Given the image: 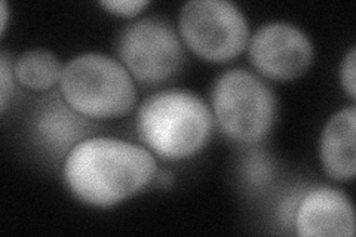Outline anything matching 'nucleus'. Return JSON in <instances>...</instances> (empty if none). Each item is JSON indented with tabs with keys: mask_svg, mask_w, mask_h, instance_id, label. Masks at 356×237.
Here are the masks:
<instances>
[{
	"mask_svg": "<svg viewBox=\"0 0 356 237\" xmlns=\"http://www.w3.org/2000/svg\"><path fill=\"white\" fill-rule=\"evenodd\" d=\"M158 174L153 153L144 145L111 137H88L67 154L64 181L81 202L110 208L146 188Z\"/></svg>",
	"mask_w": 356,
	"mask_h": 237,
	"instance_id": "obj_1",
	"label": "nucleus"
},
{
	"mask_svg": "<svg viewBox=\"0 0 356 237\" xmlns=\"http://www.w3.org/2000/svg\"><path fill=\"white\" fill-rule=\"evenodd\" d=\"M213 111L186 89H163L146 98L137 111L136 129L143 145L163 161H183L207 145Z\"/></svg>",
	"mask_w": 356,
	"mask_h": 237,
	"instance_id": "obj_2",
	"label": "nucleus"
},
{
	"mask_svg": "<svg viewBox=\"0 0 356 237\" xmlns=\"http://www.w3.org/2000/svg\"><path fill=\"white\" fill-rule=\"evenodd\" d=\"M60 94L88 119L127 116L137 104V88L127 67L102 52H85L64 65Z\"/></svg>",
	"mask_w": 356,
	"mask_h": 237,
	"instance_id": "obj_3",
	"label": "nucleus"
},
{
	"mask_svg": "<svg viewBox=\"0 0 356 237\" xmlns=\"http://www.w3.org/2000/svg\"><path fill=\"white\" fill-rule=\"evenodd\" d=\"M221 131L243 144H257L270 132L277 111L275 92L261 77L243 69L222 73L211 92Z\"/></svg>",
	"mask_w": 356,
	"mask_h": 237,
	"instance_id": "obj_4",
	"label": "nucleus"
},
{
	"mask_svg": "<svg viewBox=\"0 0 356 237\" xmlns=\"http://www.w3.org/2000/svg\"><path fill=\"white\" fill-rule=\"evenodd\" d=\"M178 30L186 47L209 63H227L250 42V26L229 0H191L183 5Z\"/></svg>",
	"mask_w": 356,
	"mask_h": 237,
	"instance_id": "obj_5",
	"label": "nucleus"
},
{
	"mask_svg": "<svg viewBox=\"0 0 356 237\" xmlns=\"http://www.w3.org/2000/svg\"><path fill=\"white\" fill-rule=\"evenodd\" d=\"M116 51L134 81L147 86L171 81L186 60L181 38L159 17H144L125 26L119 33Z\"/></svg>",
	"mask_w": 356,
	"mask_h": 237,
	"instance_id": "obj_6",
	"label": "nucleus"
},
{
	"mask_svg": "<svg viewBox=\"0 0 356 237\" xmlns=\"http://www.w3.org/2000/svg\"><path fill=\"white\" fill-rule=\"evenodd\" d=\"M252 67L272 81H293L314 61V44L306 33L286 21H270L255 30L248 42Z\"/></svg>",
	"mask_w": 356,
	"mask_h": 237,
	"instance_id": "obj_7",
	"label": "nucleus"
},
{
	"mask_svg": "<svg viewBox=\"0 0 356 237\" xmlns=\"http://www.w3.org/2000/svg\"><path fill=\"white\" fill-rule=\"evenodd\" d=\"M294 225L297 234L303 237H353L352 202L330 186L310 188L300 197Z\"/></svg>",
	"mask_w": 356,
	"mask_h": 237,
	"instance_id": "obj_8",
	"label": "nucleus"
},
{
	"mask_svg": "<svg viewBox=\"0 0 356 237\" xmlns=\"http://www.w3.org/2000/svg\"><path fill=\"white\" fill-rule=\"evenodd\" d=\"M92 131L91 119L74 111L61 94L42 99L31 119L33 138L54 159H65L73 147Z\"/></svg>",
	"mask_w": 356,
	"mask_h": 237,
	"instance_id": "obj_9",
	"label": "nucleus"
},
{
	"mask_svg": "<svg viewBox=\"0 0 356 237\" xmlns=\"http://www.w3.org/2000/svg\"><path fill=\"white\" fill-rule=\"evenodd\" d=\"M355 106L341 108L325 123L319 141V157L327 175L336 181H350L355 177Z\"/></svg>",
	"mask_w": 356,
	"mask_h": 237,
	"instance_id": "obj_10",
	"label": "nucleus"
},
{
	"mask_svg": "<svg viewBox=\"0 0 356 237\" xmlns=\"http://www.w3.org/2000/svg\"><path fill=\"white\" fill-rule=\"evenodd\" d=\"M63 70L58 56L47 49L27 51L14 63L17 82L31 91H49L61 82Z\"/></svg>",
	"mask_w": 356,
	"mask_h": 237,
	"instance_id": "obj_11",
	"label": "nucleus"
},
{
	"mask_svg": "<svg viewBox=\"0 0 356 237\" xmlns=\"http://www.w3.org/2000/svg\"><path fill=\"white\" fill-rule=\"evenodd\" d=\"M270 157L261 150L248 153L243 161V174L252 186H264L270 181L273 167Z\"/></svg>",
	"mask_w": 356,
	"mask_h": 237,
	"instance_id": "obj_12",
	"label": "nucleus"
},
{
	"mask_svg": "<svg viewBox=\"0 0 356 237\" xmlns=\"http://www.w3.org/2000/svg\"><path fill=\"white\" fill-rule=\"evenodd\" d=\"M15 81L14 64L9 60L8 54L2 52L0 55V110L2 113L8 108V101L14 94Z\"/></svg>",
	"mask_w": 356,
	"mask_h": 237,
	"instance_id": "obj_13",
	"label": "nucleus"
},
{
	"mask_svg": "<svg viewBox=\"0 0 356 237\" xmlns=\"http://www.w3.org/2000/svg\"><path fill=\"white\" fill-rule=\"evenodd\" d=\"M149 5V0H103L99 6L108 10L110 14L119 17H136Z\"/></svg>",
	"mask_w": 356,
	"mask_h": 237,
	"instance_id": "obj_14",
	"label": "nucleus"
},
{
	"mask_svg": "<svg viewBox=\"0 0 356 237\" xmlns=\"http://www.w3.org/2000/svg\"><path fill=\"white\" fill-rule=\"evenodd\" d=\"M356 51L355 47L349 49V52L343 56L340 65V83L344 89V92L349 95L350 99H355V88H356Z\"/></svg>",
	"mask_w": 356,
	"mask_h": 237,
	"instance_id": "obj_15",
	"label": "nucleus"
},
{
	"mask_svg": "<svg viewBox=\"0 0 356 237\" xmlns=\"http://www.w3.org/2000/svg\"><path fill=\"white\" fill-rule=\"evenodd\" d=\"M0 15H2V33H5L6 26H8V15H9V9H8V3L5 0L0 2Z\"/></svg>",
	"mask_w": 356,
	"mask_h": 237,
	"instance_id": "obj_16",
	"label": "nucleus"
}]
</instances>
